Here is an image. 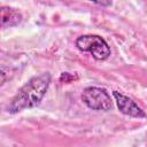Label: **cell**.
<instances>
[{"label": "cell", "instance_id": "obj_1", "mask_svg": "<svg viewBox=\"0 0 147 147\" xmlns=\"http://www.w3.org/2000/svg\"><path fill=\"white\" fill-rule=\"evenodd\" d=\"M51 74L44 72L31 77L13 96L6 107L7 113L17 114L24 109L37 107L44 99L51 85Z\"/></svg>", "mask_w": 147, "mask_h": 147}, {"label": "cell", "instance_id": "obj_2", "mask_svg": "<svg viewBox=\"0 0 147 147\" xmlns=\"http://www.w3.org/2000/svg\"><path fill=\"white\" fill-rule=\"evenodd\" d=\"M76 47L82 52H88L96 61L107 60L110 56V47L107 41L98 34H83L75 41Z\"/></svg>", "mask_w": 147, "mask_h": 147}, {"label": "cell", "instance_id": "obj_3", "mask_svg": "<svg viewBox=\"0 0 147 147\" xmlns=\"http://www.w3.org/2000/svg\"><path fill=\"white\" fill-rule=\"evenodd\" d=\"M80 98L83 103L92 110L108 111L113 108L110 94L102 87L88 86L84 88Z\"/></svg>", "mask_w": 147, "mask_h": 147}, {"label": "cell", "instance_id": "obj_4", "mask_svg": "<svg viewBox=\"0 0 147 147\" xmlns=\"http://www.w3.org/2000/svg\"><path fill=\"white\" fill-rule=\"evenodd\" d=\"M113 96L116 101L118 110L122 114L130 117H134V118H145L147 116L146 113L131 98L122 94L118 91H113Z\"/></svg>", "mask_w": 147, "mask_h": 147}, {"label": "cell", "instance_id": "obj_5", "mask_svg": "<svg viewBox=\"0 0 147 147\" xmlns=\"http://www.w3.org/2000/svg\"><path fill=\"white\" fill-rule=\"evenodd\" d=\"M22 21V14L11 7H1V25L2 28L15 26Z\"/></svg>", "mask_w": 147, "mask_h": 147}, {"label": "cell", "instance_id": "obj_6", "mask_svg": "<svg viewBox=\"0 0 147 147\" xmlns=\"http://www.w3.org/2000/svg\"><path fill=\"white\" fill-rule=\"evenodd\" d=\"M95 5H99V6H111V2L110 1H107V2H94Z\"/></svg>", "mask_w": 147, "mask_h": 147}]
</instances>
